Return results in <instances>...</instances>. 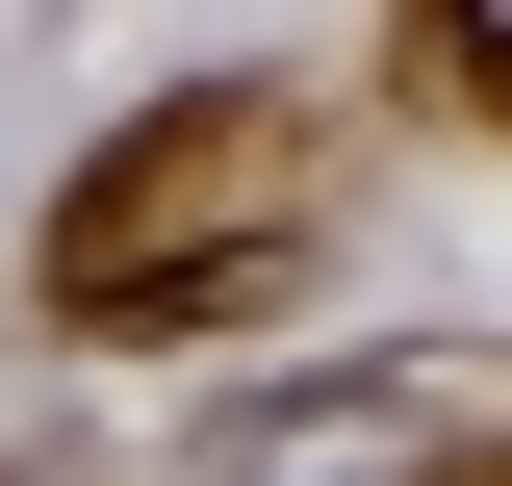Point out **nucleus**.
I'll list each match as a JSON object with an SVG mask.
<instances>
[{
	"label": "nucleus",
	"mask_w": 512,
	"mask_h": 486,
	"mask_svg": "<svg viewBox=\"0 0 512 486\" xmlns=\"http://www.w3.org/2000/svg\"><path fill=\"white\" fill-rule=\"evenodd\" d=\"M308 205H333V154H308V103H256V77L103 128V154H77V205H52V333H103V359L231 333V307L308 282Z\"/></svg>",
	"instance_id": "nucleus-1"
},
{
	"label": "nucleus",
	"mask_w": 512,
	"mask_h": 486,
	"mask_svg": "<svg viewBox=\"0 0 512 486\" xmlns=\"http://www.w3.org/2000/svg\"><path fill=\"white\" fill-rule=\"evenodd\" d=\"M410 77H436V103H487V128H512V0H436V26H410Z\"/></svg>",
	"instance_id": "nucleus-2"
}]
</instances>
